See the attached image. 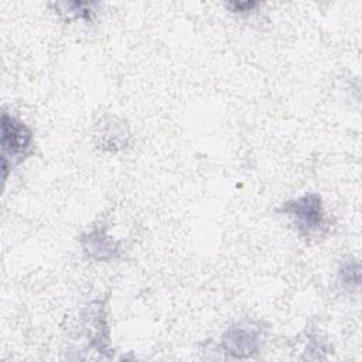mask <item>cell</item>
<instances>
[{"label": "cell", "mask_w": 362, "mask_h": 362, "mask_svg": "<svg viewBox=\"0 0 362 362\" xmlns=\"http://www.w3.org/2000/svg\"><path fill=\"white\" fill-rule=\"evenodd\" d=\"M96 3H85V1H68V3H57L55 7L59 13L65 14L68 18H81L89 20L95 13Z\"/></svg>", "instance_id": "8992f818"}, {"label": "cell", "mask_w": 362, "mask_h": 362, "mask_svg": "<svg viewBox=\"0 0 362 362\" xmlns=\"http://www.w3.org/2000/svg\"><path fill=\"white\" fill-rule=\"evenodd\" d=\"M226 7H228L232 13L243 14V13L252 11L255 7H257V3H255V1H232V3H228Z\"/></svg>", "instance_id": "ba28073f"}, {"label": "cell", "mask_w": 362, "mask_h": 362, "mask_svg": "<svg viewBox=\"0 0 362 362\" xmlns=\"http://www.w3.org/2000/svg\"><path fill=\"white\" fill-rule=\"evenodd\" d=\"M82 247L89 259L106 262L119 256L120 247L116 240L106 235L105 228H96L81 236Z\"/></svg>", "instance_id": "277c9868"}, {"label": "cell", "mask_w": 362, "mask_h": 362, "mask_svg": "<svg viewBox=\"0 0 362 362\" xmlns=\"http://www.w3.org/2000/svg\"><path fill=\"white\" fill-rule=\"evenodd\" d=\"M33 147V132L30 127L11 116L7 112L1 115V150L3 160H8L13 164L24 160Z\"/></svg>", "instance_id": "7a4b0ae2"}, {"label": "cell", "mask_w": 362, "mask_h": 362, "mask_svg": "<svg viewBox=\"0 0 362 362\" xmlns=\"http://www.w3.org/2000/svg\"><path fill=\"white\" fill-rule=\"evenodd\" d=\"M95 137L99 141V148L107 151H116L123 148L127 144L129 139V129L126 123L117 117H105L98 124V130Z\"/></svg>", "instance_id": "5b68a950"}, {"label": "cell", "mask_w": 362, "mask_h": 362, "mask_svg": "<svg viewBox=\"0 0 362 362\" xmlns=\"http://www.w3.org/2000/svg\"><path fill=\"white\" fill-rule=\"evenodd\" d=\"M287 215L298 232L305 238H317L325 230L327 219L321 197L315 192H307L290 199L279 209Z\"/></svg>", "instance_id": "6da1fadb"}, {"label": "cell", "mask_w": 362, "mask_h": 362, "mask_svg": "<svg viewBox=\"0 0 362 362\" xmlns=\"http://www.w3.org/2000/svg\"><path fill=\"white\" fill-rule=\"evenodd\" d=\"M338 276L341 280V284L344 287H346L348 290H354L359 287V281H361V267H359V262L348 257L346 260H344L339 266L338 270Z\"/></svg>", "instance_id": "52a82bcc"}, {"label": "cell", "mask_w": 362, "mask_h": 362, "mask_svg": "<svg viewBox=\"0 0 362 362\" xmlns=\"http://www.w3.org/2000/svg\"><path fill=\"white\" fill-rule=\"evenodd\" d=\"M262 328L255 321H239L222 334L221 346L233 358H249L260 348Z\"/></svg>", "instance_id": "3957f363"}]
</instances>
